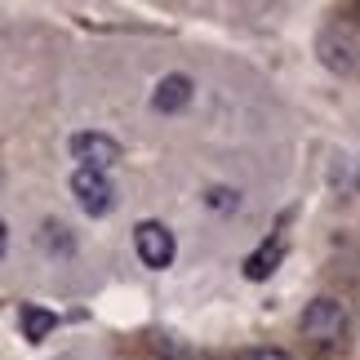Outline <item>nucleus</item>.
I'll return each instance as SVG.
<instances>
[{
  "instance_id": "nucleus-1",
  "label": "nucleus",
  "mask_w": 360,
  "mask_h": 360,
  "mask_svg": "<svg viewBox=\"0 0 360 360\" xmlns=\"http://www.w3.org/2000/svg\"><path fill=\"white\" fill-rule=\"evenodd\" d=\"M302 334H307L316 347H342V342H347V311H342L334 298H316L311 307L302 311Z\"/></svg>"
},
{
  "instance_id": "nucleus-2",
  "label": "nucleus",
  "mask_w": 360,
  "mask_h": 360,
  "mask_svg": "<svg viewBox=\"0 0 360 360\" xmlns=\"http://www.w3.org/2000/svg\"><path fill=\"white\" fill-rule=\"evenodd\" d=\"M134 245H138V258H143L151 271H165V267L174 262V254H178L174 231L165 227V223H151V218L134 227Z\"/></svg>"
},
{
  "instance_id": "nucleus-3",
  "label": "nucleus",
  "mask_w": 360,
  "mask_h": 360,
  "mask_svg": "<svg viewBox=\"0 0 360 360\" xmlns=\"http://www.w3.org/2000/svg\"><path fill=\"white\" fill-rule=\"evenodd\" d=\"M72 196L89 218L112 214V205H116V191L107 183V174H94V169H76L72 174Z\"/></svg>"
},
{
  "instance_id": "nucleus-4",
  "label": "nucleus",
  "mask_w": 360,
  "mask_h": 360,
  "mask_svg": "<svg viewBox=\"0 0 360 360\" xmlns=\"http://www.w3.org/2000/svg\"><path fill=\"white\" fill-rule=\"evenodd\" d=\"M72 156L80 160V169L107 174L120 160V143H116V138H107V134H76L72 138Z\"/></svg>"
},
{
  "instance_id": "nucleus-5",
  "label": "nucleus",
  "mask_w": 360,
  "mask_h": 360,
  "mask_svg": "<svg viewBox=\"0 0 360 360\" xmlns=\"http://www.w3.org/2000/svg\"><path fill=\"white\" fill-rule=\"evenodd\" d=\"M191 94H196L191 76L174 72V76H165L160 85H156V94H151V107H156V112H183V107L191 103Z\"/></svg>"
},
{
  "instance_id": "nucleus-6",
  "label": "nucleus",
  "mask_w": 360,
  "mask_h": 360,
  "mask_svg": "<svg viewBox=\"0 0 360 360\" xmlns=\"http://www.w3.org/2000/svg\"><path fill=\"white\" fill-rule=\"evenodd\" d=\"M281 258H285V245L281 240H262L254 254L245 258V276H249V281H267V276L281 267Z\"/></svg>"
},
{
  "instance_id": "nucleus-7",
  "label": "nucleus",
  "mask_w": 360,
  "mask_h": 360,
  "mask_svg": "<svg viewBox=\"0 0 360 360\" xmlns=\"http://www.w3.org/2000/svg\"><path fill=\"white\" fill-rule=\"evenodd\" d=\"M53 325H58V316H53V311H45V307H32V302L22 307V338H32V342H45V338L53 334Z\"/></svg>"
},
{
  "instance_id": "nucleus-8",
  "label": "nucleus",
  "mask_w": 360,
  "mask_h": 360,
  "mask_svg": "<svg viewBox=\"0 0 360 360\" xmlns=\"http://www.w3.org/2000/svg\"><path fill=\"white\" fill-rule=\"evenodd\" d=\"M156 352H160V360H196L187 347H178V338H169V334H156Z\"/></svg>"
},
{
  "instance_id": "nucleus-9",
  "label": "nucleus",
  "mask_w": 360,
  "mask_h": 360,
  "mask_svg": "<svg viewBox=\"0 0 360 360\" xmlns=\"http://www.w3.org/2000/svg\"><path fill=\"white\" fill-rule=\"evenodd\" d=\"M236 360H294V356L281 352V347H254V352H240Z\"/></svg>"
},
{
  "instance_id": "nucleus-10",
  "label": "nucleus",
  "mask_w": 360,
  "mask_h": 360,
  "mask_svg": "<svg viewBox=\"0 0 360 360\" xmlns=\"http://www.w3.org/2000/svg\"><path fill=\"white\" fill-rule=\"evenodd\" d=\"M210 205H214V210H231V205H236V196H231L227 187H214V191H210Z\"/></svg>"
},
{
  "instance_id": "nucleus-11",
  "label": "nucleus",
  "mask_w": 360,
  "mask_h": 360,
  "mask_svg": "<svg viewBox=\"0 0 360 360\" xmlns=\"http://www.w3.org/2000/svg\"><path fill=\"white\" fill-rule=\"evenodd\" d=\"M5 245H9V227L0 223V258H5Z\"/></svg>"
}]
</instances>
